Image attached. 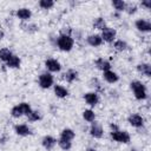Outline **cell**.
<instances>
[{"label":"cell","instance_id":"10","mask_svg":"<svg viewBox=\"0 0 151 151\" xmlns=\"http://www.w3.org/2000/svg\"><path fill=\"white\" fill-rule=\"evenodd\" d=\"M99 34L103 39V42H105V44H112L118 38L117 29L114 27H111V26H106Z\"/></svg>","mask_w":151,"mask_h":151},{"label":"cell","instance_id":"24","mask_svg":"<svg viewBox=\"0 0 151 151\" xmlns=\"http://www.w3.org/2000/svg\"><path fill=\"white\" fill-rule=\"evenodd\" d=\"M20 28H21L24 32L28 33V34H35V33L39 32V29H40L39 25L35 24V22H33V21L21 22V24H20Z\"/></svg>","mask_w":151,"mask_h":151},{"label":"cell","instance_id":"25","mask_svg":"<svg viewBox=\"0 0 151 151\" xmlns=\"http://www.w3.org/2000/svg\"><path fill=\"white\" fill-rule=\"evenodd\" d=\"M5 66L9 70H18L21 67V58L18 55V54H13L6 63H5Z\"/></svg>","mask_w":151,"mask_h":151},{"label":"cell","instance_id":"23","mask_svg":"<svg viewBox=\"0 0 151 151\" xmlns=\"http://www.w3.org/2000/svg\"><path fill=\"white\" fill-rule=\"evenodd\" d=\"M112 47H113V50L116 51V52H126L129 48H130V45H129V42L126 41V40H124V39H122V38H117L112 44Z\"/></svg>","mask_w":151,"mask_h":151},{"label":"cell","instance_id":"1","mask_svg":"<svg viewBox=\"0 0 151 151\" xmlns=\"http://www.w3.org/2000/svg\"><path fill=\"white\" fill-rule=\"evenodd\" d=\"M50 40L52 41V44L55 48H58L60 52H65V53L71 52L74 48V45H76V41L71 35L61 34V33L55 34Z\"/></svg>","mask_w":151,"mask_h":151},{"label":"cell","instance_id":"32","mask_svg":"<svg viewBox=\"0 0 151 151\" xmlns=\"http://www.w3.org/2000/svg\"><path fill=\"white\" fill-rule=\"evenodd\" d=\"M139 11V7H138V4L137 2H126V7H125V12L127 15L132 17L134 14H137V12Z\"/></svg>","mask_w":151,"mask_h":151},{"label":"cell","instance_id":"4","mask_svg":"<svg viewBox=\"0 0 151 151\" xmlns=\"http://www.w3.org/2000/svg\"><path fill=\"white\" fill-rule=\"evenodd\" d=\"M109 136H110V139L114 143H118V144H124V145H127L130 144L131 142V134L129 131L126 130H122V129H118L116 131H110L109 132Z\"/></svg>","mask_w":151,"mask_h":151},{"label":"cell","instance_id":"31","mask_svg":"<svg viewBox=\"0 0 151 151\" xmlns=\"http://www.w3.org/2000/svg\"><path fill=\"white\" fill-rule=\"evenodd\" d=\"M55 6L54 0H39L38 1V7L42 11H50Z\"/></svg>","mask_w":151,"mask_h":151},{"label":"cell","instance_id":"21","mask_svg":"<svg viewBox=\"0 0 151 151\" xmlns=\"http://www.w3.org/2000/svg\"><path fill=\"white\" fill-rule=\"evenodd\" d=\"M88 86L92 88L91 91H94V92H97V93H99V94L105 91L103 81H101L99 78H97V77H92V78L88 80Z\"/></svg>","mask_w":151,"mask_h":151},{"label":"cell","instance_id":"16","mask_svg":"<svg viewBox=\"0 0 151 151\" xmlns=\"http://www.w3.org/2000/svg\"><path fill=\"white\" fill-rule=\"evenodd\" d=\"M53 90V94L58 98V99H65L70 96V90L66 85L60 84V83H55L52 87Z\"/></svg>","mask_w":151,"mask_h":151},{"label":"cell","instance_id":"36","mask_svg":"<svg viewBox=\"0 0 151 151\" xmlns=\"http://www.w3.org/2000/svg\"><path fill=\"white\" fill-rule=\"evenodd\" d=\"M8 142V136L7 134H0V145H5Z\"/></svg>","mask_w":151,"mask_h":151},{"label":"cell","instance_id":"8","mask_svg":"<svg viewBox=\"0 0 151 151\" xmlns=\"http://www.w3.org/2000/svg\"><path fill=\"white\" fill-rule=\"evenodd\" d=\"M13 132L19 137H29L33 134V129L31 127V125L27 122L26 123H17L13 126Z\"/></svg>","mask_w":151,"mask_h":151},{"label":"cell","instance_id":"6","mask_svg":"<svg viewBox=\"0 0 151 151\" xmlns=\"http://www.w3.org/2000/svg\"><path fill=\"white\" fill-rule=\"evenodd\" d=\"M44 67L45 71L54 74V73H60L63 71V64L60 63L59 59L53 58V57H48L44 60Z\"/></svg>","mask_w":151,"mask_h":151},{"label":"cell","instance_id":"35","mask_svg":"<svg viewBox=\"0 0 151 151\" xmlns=\"http://www.w3.org/2000/svg\"><path fill=\"white\" fill-rule=\"evenodd\" d=\"M138 7L145 9V11H149V9L151 8V0H142V1L138 4Z\"/></svg>","mask_w":151,"mask_h":151},{"label":"cell","instance_id":"39","mask_svg":"<svg viewBox=\"0 0 151 151\" xmlns=\"http://www.w3.org/2000/svg\"><path fill=\"white\" fill-rule=\"evenodd\" d=\"M4 38H5V31H4V29H2V27L0 26V41H1Z\"/></svg>","mask_w":151,"mask_h":151},{"label":"cell","instance_id":"29","mask_svg":"<svg viewBox=\"0 0 151 151\" xmlns=\"http://www.w3.org/2000/svg\"><path fill=\"white\" fill-rule=\"evenodd\" d=\"M57 145L59 149H61L63 151H70L72 149V142L71 140H67V139H64V138H58L57 139Z\"/></svg>","mask_w":151,"mask_h":151},{"label":"cell","instance_id":"26","mask_svg":"<svg viewBox=\"0 0 151 151\" xmlns=\"http://www.w3.org/2000/svg\"><path fill=\"white\" fill-rule=\"evenodd\" d=\"M76 136H77L76 134V131L72 127H64L59 132V137L60 138H64V139H67V140H71V142H73V139L76 138Z\"/></svg>","mask_w":151,"mask_h":151},{"label":"cell","instance_id":"34","mask_svg":"<svg viewBox=\"0 0 151 151\" xmlns=\"http://www.w3.org/2000/svg\"><path fill=\"white\" fill-rule=\"evenodd\" d=\"M18 105L20 106V109H21V111H22V113H24L25 117L33 110L32 105H31L28 101H20V103H18Z\"/></svg>","mask_w":151,"mask_h":151},{"label":"cell","instance_id":"9","mask_svg":"<svg viewBox=\"0 0 151 151\" xmlns=\"http://www.w3.org/2000/svg\"><path fill=\"white\" fill-rule=\"evenodd\" d=\"M133 26L136 31L142 34H149L151 32V22L146 18H137L133 22Z\"/></svg>","mask_w":151,"mask_h":151},{"label":"cell","instance_id":"27","mask_svg":"<svg viewBox=\"0 0 151 151\" xmlns=\"http://www.w3.org/2000/svg\"><path fill=\"white\" fill-rule=\"evenodd\" d=\"M26 119H27V123H31V124L38 123V122H40V120L42 119V114H41V112H40L39 110L33 109V110L26 116Z\"/></svg>","mask_w":151,"mask_h":151},{"label":"cell","instance_id":"19","mask_svg":"<svg viewBox=\"0 0 151 151\" xmlns=\"http://www.w3.org/2000/svg\"><path fill=\"white\" fill-rule=\"evenodd\" d=\"M136 71L138 74H140L144 78H150L151 77V65L147 61H139L136 65Z\"/></svg>","mask_w":151,"mask_h":151},{"label":"cell","instance_id":"28","mask_svg":"<svg viewBox=\"0 0 151 151\" xmlns=\"http://www.w3.org/2000/svg\"><path fill=\"white\" fill-rule=\"evenodd\" d=\"M111 6L113 8L114 12L118 13H124L125 12V7H126V1L125 0H112L111 1Z\"/></svg>","mask_w":151,"mask_h":151},{"label":"cell","instance_id":"12","mask_svg":"<svg viewBox=\"0 0 151 151\" xmlns=\"http://www.w3.org/2000/svg\"><path fill=\"white\" fill-rule=\"evenodd\" d=\"M14 17L21 22H27V21H31L33 17V12L29 7H19L15 9Z\"/></svg>","mask_w":151,"mask_h":151},{"label":"cell","instance_id":"17","mask_svg":"<svg viewBox=\"0 0 151 151\" xmlns=\"http://www.w3.org/2000/svg\"><path fill=\"white\" fill-rule=\"evenodd\" d=\"M61 78L66 84H73L79 79V71L76 68H67L65 72H63Z\"/></svg>","mask_w":151,"mask_h":151},{"label":"cell","instance_id":"20","mask_svg":"<svg viewBox=\"0 0 151 151\" xmlns=\"http://www.w3.org/2000/svg\"><path fill=\"white\" fill-rule=\"evenodd\" d=\"M107 26V21L104 17H96L92 19V22H91V27L92 29L94 31H98L99 33Z\"/></svg>","mask_w":151,"mask_h":151},{"label":"cell","instance_id":"37","mask_svg":"<svg viewBox=\"0 0 151 151\" xmlns=\"http://www.w3.org/2000/svg\"><path fill=\"white\" fill-rule=\"evenodd\" d=\"M111 17L114 19V20H119V19H122V13H118V12H112L111 13Z\"/></svg>","mask_w":151,"mask_h":151},{"label":"cell","instance_id":"18","mask_svg":"<svg viewBox=\"0 0 151 151\" xmlns=\"http://www.w3.org/2000/svg\"><path fill=\"white\" fill-rule=\"evenodd\" d=\"M40 144L46 151H52L57 146V138L54 136H52V134H45L41 138Z\"/></svg>","mask_w":151,"mask_h":151},{"label":"cell","instance_id":"2","mask_svg":"<svg viewBox=\"0 0 151 151\" xmlns=\"http://www.w3.org/2000/svg\"><path fill=\"white\" fill-rule=\"evenodd\" d=\"M129 87L132 92V96L138 101H144L149 98V90L146 84L139 79H132L129 83Z\"/></svg>","mask_w":151,"mask_h":151},{"label":"cell","instance_id":"33","mask_svg":"<svg viewBox=\"0 0 151 151\" xmlns=\"http://www.w3.org/2000/svg\"><path fill=\"white\" fill-rule=\"evenodd\" d=\"M9 116H11L13 119H19V118L25 117L24 113H22V111H21V109H20V106H19L18 104H15L14 106H12V109H11V111H9Z\"/></svg>","mask_w":151,"mask_h":151},{"label":"cell","instance_id":"30","mask_svg":"<svg viewBox=\"0 0 151 151\" xmlns=\"http://www.w3.org/2000/svg\"><path fill=\"white\" fill-rule=\"evenodd\" d=\"M13 54L14 53H13V51L9 47H1L0 48V61L5 64Z\"/></svg>","mask_w":151,"mask_h":151},{"label":"cell","instance_id":"13","mask_svg":"<svg viewBox=\"0 0 151 151\" xmlns=\"http://www.w3.org/2000/svg\"><path fill=\"white\" fill-rule=\"evenodd\" d=\"M84 40H85L86 45L90 46V47H92V48H98V47L103 46V44H104V42H103V39H101V37H100V34L97 33V32L88 33V34L84 38Z\"/></svg>","mask_w":151,"mask_h":151},{"label":"cell","instance_id":"14","mask_svg":"<svg viewBox=\"0 0 151 151\" xmlns=\"http://www.w3.org/2000/svg\"><path fill=\"white\" fill-rule=\"evenodd\" d=\"M93 66L100 71V72H105V71H109V70H112V63L105 58V57H98L93 60Z\"/></svg>","mask_w":151,"mask_h":151},{"label":"cell","instance_id":"11","mask_svg":"<svg viewBox=\"0 0 151 151\" xmlns=\"http://www.w3.org/2000/svg\"><path fill=\"white\" fill-rule=\"evenodd\" d=\"M83 100L85 101V104L88 107L93 109V107L99 105V103H100V94L94 92V91H87V92H85L83 94Z\"/></svg>","mask_w":151,"mask_h":151},{"label":"cell","instance_id":"15","mask_svg":"<svg viewBox=\"0 0 151 151\" xmlns=\"http://www.w3.org/2000/svg\"><path fill=\"white\" fill-rule=\"evenodd\" d=\"M101 80L105 81L106 84L114 85V84H117L120 80V76L114 70H109V71L101 72Z\"/></svg>","mask_w":151,"mask_h":151},{"label":"cell","instance_id":"22","mask_svg":"<svg viewBox=\"0 0 151 151\" xmlns=\"http://www.w3.org/2000/svg\"><path fill=\"white\" fill-rule=\"evenodd\" d=\"M81 118H83V120L85 123L91 124V123L97 120V113H96V111L93 109L87 107V109H84L81 111Z\"/></svg>","mask_w":151,"mask_h":151},{"label":"cell","instance_id":"40","mask_svg":"<svg viewBox=\"0 0 151 151\" xmlns=\"http://www.w3.org/2000/svg\"><path fill=\"white\" fill-rule=\"evenodd\" d=\"M85 151H98V150H97L96 147H93V146H88V147H87Z\"/></svg>","mask_w":151,"mask_h":151},{"label":"cell","instance_id":"3","mask_svg":"<svg viewBox=\"0 0 151 151\" xmlns=\"http://www.w3.org/2000/svg\"><path fill=\"white\" fill-rule=\"evenodd\" d=\"M37 83H38V86L41 90H50L55 84L54 74H52V73H50L47 71H42V72L39 73L38 79H37Z\"/></svg>","mask_w":151,"mask_h":151},{"label":"cell","instance_id":"38","mask_svg":"<svg viewBox=\"0 0 151 151\" xmlns=\"http://www.w3.org/2000/svg\"><path fill=\"white\" fill-rule=\"evenodd\" d=\"M109 129H110V131H116V130H118V129H120V127H119V125H117L116 123H110V124H109Z\"/></svg>","mask_w":151,"mask_h":151},{"label":"cell","instance_id":"5","mask_svg":"<svg viewBox=\"0 0 151 151\" xmlns=\"http://www.w3.org/2000/svg\"><path fill=\"white\" fill-rule=\"evenodd\" d=\"M126 122L127 124L133 127V129H137V130H140V129H144L145 127V124H146V120H145V117L138 112H132L127 116L126 118Z\"/></svg>","mask_w":151,"mask_h":151},{"label":"cell","instance_id":"7","mask_svg":"<svg viewBox=\"0 0 151 151\" xmlns=\"http://www.w3.org/2000/svg\"><path fill=\"white\" fill-rule=\"evenodd\" d=\"M87 132H88L90 137H92L93 139H101L104 137L105 130H104V126L101 125V123H99L98 120H96V122H93V123L90 124Z\"/></svg>","mask_w":151,"mask_h":151}]
</instances>
